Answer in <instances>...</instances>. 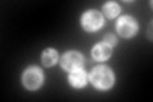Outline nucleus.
I'll list each match as a JSON object with an SVG mask.
<instances>
[{"label": "nucleus", "instance_id": "nucleus-1", "mask_svg": "<svg viewBox=\"0 0 153 102\" xmlns=\"http://www.w3.org/2000/svg\"><path fill=\"white\" fill-rule=\"evenodd\" d=\"M89 80L97 89L106 91L114 84V73L106 65H98L91 71Z\"/></svg>", "mask_w": 153, "mask_h": 102}, {"label": "nucleus", "instance_id": "nucleus-2", "mask_svg": "<svg viewBox=\"0 0 153 102\" xmlns=\"http://www.w3.org/2000/svg\"><path fill=\"white\" fill-rule=\"evenodd\" d=\"M23 86L30 91H36L41 87L42 82H44V74L40 68L37 66H30L28 69L25 70L22 75Z\"/></svg>", "mask_w": 153, "mask_h": 102}, {"label": "nucleus", "instance_id": "nucleus-3", "mask_svg": "<svg viewBox=\"0 0 153 102\" xmlns=\"http://www.w3.org/2000/svg\"><path fill=\"white\" fill-rule=\"evenodd\" d=\"M80 23H82V27L84 28V31L94 32V31H98L103 26V17L100 12L91 9V10H87L82 16Z\"/></svg>", "mask_w": 153, "mask_h": 102}, {"label": "nucleus", "instance_id": "nucleus-4", "mask_svg": "<svg viewBox=\"0 0 153 102\" xmlns=\"http://www.w3.org/2000/svg\"><path fill=\"white\" fill-rule=\"evenodd\" d=\"M116 31L124 38H130L138 32V23L130 16L120 17L116 22Z\"/></svg>", "mask_w": 153, "mask_h": 102}, {"label": "nucleus", "instance_id": "nucleus-5", "mask_svg": "<svg viewBox=\"0 0 153 102\" xmlns=\"http://www.w3.org/2000/svg\"><path fill=\"white\" fill-rule=\"evenodd\" d=\"M61 68L65 71H73L75 69H79L83 65V56L82 54H79L78 51H68L61 56L60 60Z\"/></svg>", "mask_w": 153, "mask_h": 102}, {"label": "nucleus", "instance_id": "nucleus-6", "mask_svg": "<svg viewBox=\"0 0 153 102\" xmlns=\"http://www.w3.org/2000/svg\"><path fill=\"white\" fill-rule=\"evenodd\" d=\"M112 54V47L107 45L106 42H101L97 43L93 48H92V57L97 61H105L107 60Z\"/></svg>", "mask_w": 153, "mask_h": 102}, {"label": "nucleus", "instance_id": "nucleus-7", "mask_svg": "<svg viewBox=\"0 0 153 102\" xmlns=\"http://www.w3.org/2000/svg\"><path fill=\"white\" fill-rule=\"evenodd\" d=\"M87 73H85L82 68L79 69H75L73 71L69 73V77H68V82L70 86L75 87V88H82L87 84Z\"/></svg>", "mask_w": 153, "mask_h": 102}, {"label": "nucleus", "instance_id": "nucleus-8", "mask_svg": "<svg viewBox=\"0 0 153 102\" xmlns=\"http://www.w3.org/2000/svg\"><path fill=\"white\" fill-rule=\"evenodd\" d=\"M42 64L45 66H52L56 64L57 61V51L54 48H46V50L42 52Z\"/></svg>", "mask_w": 153, "mask_h": 102}, {"label": "nucleus", "instance_id": "nucleus-9", "mask_svg": "<svg viewBox=\"0 0 153 102\" xmlns=\"http://www.w3.org/2000/svg\"><path fill=\"white\" fill-rule=\"evenodd\" d=\"M103 14L105 17H107L108 19H112L120 13V7H119L117 3H114V1H108L103 5Z\"/></svg>", "mask_w": 153, "mask_h": 102}, {"label": "nucleus", "instance_id": "nucleus-10", "mask_svg": "<svg viewBox=\"0 0 153 102\" xmlns=\"http://www.w3.org/2000/svg\"><path fill=\"white\" fill-rule=\"evenodd\" d=\"M103 40H105V42L107 43V45H110L111 47H114L115 45L117 43V40H116V37H115L114 35H111V33H108V35H106L103 37Z\"/></svg>", "mask_w": 153, "mask_h": 102}]
</instances>
